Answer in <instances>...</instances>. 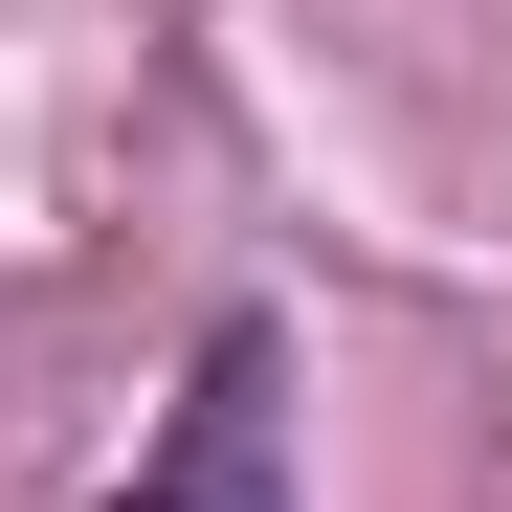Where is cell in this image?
<instances>
[{
  "instance_id": "cell-1",
  "label": "cell",
  "mask_w": 512,
  "mask_h": 512,
  "mask_svg": "<svg viewBox=\"0 0 512 512\" xmlns=\"http://www.w3.org/2000/svg\"><path fill=\"white\" fill-rule=\"evenodd\" d=\"M245 401H268V357L223 334V379H201V490H134V512H245Z\"/></svg>"
}]
</instances>
